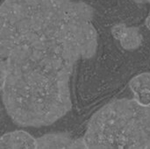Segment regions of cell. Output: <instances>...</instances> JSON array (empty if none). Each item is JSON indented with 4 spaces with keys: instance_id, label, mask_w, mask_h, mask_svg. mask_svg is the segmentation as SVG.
Returning a JSON list of instances; mask_svg holds the SVG:
<instances>
[{
    "instance_id": "obj_2",
    "label": "cell",
    "mask_w": 150,
    "mask_h": 149,
    "mask_svg": "<svg viewBox=\"0 0 150 149\" xmlns=\"http://www.w3.org/2000/svg\"><path fill=\"white\" fill-rule=\"evenodd\" d=\"M3 103L11 119L24 126L51 125L72 106L69 79L76 62L53 50L18 49L6 58Z\"/></svg>"
},
{
    "instance_id": "obj_4",
    "label": "cell",
    "mask_w": 150,
    "mask_h": 149,
    "mask_svg": "<svg viewBox=\"0 0 150 149\" xmlns=\"http://www.w3.org/2000/svg\"><path fill=\"white\" fill-rule=\"evenodd\" d=\"M37 149H88L83 139L66 133H48L37 139Z\"/></svg>"
},
{
    "instance_id": "obj_7",
    "label": "cell",
    "mask_w": 150,
    "mask_h": 149,
    "mask_svg": "<svg viewBox=\"0 0 150 149\" xmlns=\"http://www.w3.org/2000/svg\"><path fill=\"white\" fill-rule=\"evenodd\" d=\"M130 89L134 94V98L150 93V73H142L131 79Z\"/></svg>"
},
{
    "instance_id": "obj_3",
    "label": "cell",
    "mask_w": 150,
    "mask_h": 149,
    "mask_svg": "<svg viewBox=\"0 0 150 149\" xmlns=\"http://www.w3.org/2000/svg\"><path fill=\"white\" fill-rule=\"evenodd\" d=\"M83 141L88 149H150V107L112 101L91 118Z\"/></svg>"
},
{
    "instance_id": "obj_8",
    "label": "cell",
    "mask_w": 150,
    "mask_h": 149,
    "mask_svg": "<svg viewBox=\"0 0 150 149\" xmlns=\"http://www.w3.org/2000/svg\"><path fill=\"white\" fill-rule=\"evenodd\" d=\"M6 77V62L0 59V91H2Z\"/></svg>"
},
{
    "instance_id": "obj_6",
    "label": "cell",
    "mask_w": 150,
    "mask_h": 149,
    "mask_svg": "<svg viewBox=\"0 0 150 149\" xmlns=\"http://www.w3.org/2000/svg\"><path fill=\"white\" fill-rule=\"evenodd\" d=\"M112 34L126 50H135L142 43V35L136 27H128L124 24H117L112 26Z\"/></svg>"
},
{
    "instance_id": "obj_5",
    "label": "cell",
    "mask_w": 150,
    "mask_h": 149,
    "mask_svg": "<svg viewBox=\"0 0 150 149\" xmlns=\"http://www.w3.org/2000/svg\"><path fill=\"white\" fill-rule=\"evenodd\" d=\"M37 139L27 132L17 130L0 136V149H37Z\"/></svg>"
},
{
    "instance_id": "obj_9",
    "label": "cell",
    "mask_w": 150,
    "mask_h": 149,
    "mask_svg": "<svg viewBox=\"0 0 150 149\" xmlns=\"http://www.w3.org/2000/svg\"><path fill=\"white\" fill-rule=\"evenodd\" d=\"M145 25L146 26L148 27V29L150 31V14L148 16V18H146V21H145Z\"/></svg>"
},
{
    "instance_id": "obj_10",
    "label": "cell",
    "mask_w": 150,
    "mask_h": 149,
    "mask_svg": "<svg viewBox=\"0 0 150 149\" xmlns=\"http://www.w3.org/2000/svg\"><path fill=\"white\" fill-rule=\"evenodd\" d=\"M137 4H150V0H134Z\"/></svg>"
},
{
    "instance_id": "obj_1",
    "label": "cell",
    "mask_w": 150,
    "mask_h": 149,
    "mask_svg": "<svg viewBox=\"0 0 150 149\" xmlns=\"http://www.w3.org/2000/svg\"><path fill=\"white\" fill-rule=\"evenodd\" d=\"M94 9L73 0H4L0 6V57L18 49L53 50L77 61L98 48Z\"/></svg>"
}]
</instances>
